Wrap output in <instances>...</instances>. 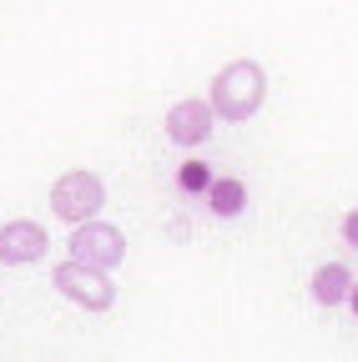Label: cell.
<instances>
[{"mask_svg":"<svg viewBox=\"0 0 358 362\" xmlns=\"http://www.w3.org/2000/svg\"><path fill=\"white\" fill-rule=\"evenodd\" d=\"M262 96H267V76H262V66L257 61H233V66H222L217 76H212V111L222 116V121H247L257 106H262Z\"/></svg>","mask_w":358,"mask_h":362,"instance_id":"6da1fadb","label":"cell"},{"mask_svg":"<svg viewBox=\"0 0 358 362\" xmlns=\"http://www.w3.org/2000/svg\"><path fill=\"white\" fill-rule=\"evenodd\" d=\"M348 307H353V312H358V282H353V292H348Z\"/></svg>","mask_w":358,"mask_h":362,"instance_id":"8fae6325","label":"cell"},{"mask_svg":"<svg viewBox=\"0 0 358 362\" xmlns=\"http://www.w3.org/2000/svg\"><path fill=\"white\" fill-rule=\"evenodd\" d=\"M207 206L217 211V216H237L242 206H247V187H242V181L237 176H212V187H207Z\"/></svg>","mask_w":358,"mask_h":362,"instance_id":"ba28073f","label":"cell"},{"mask_svg":"<svg viewBox=\"0 0 358 362\" xmlns=\"http://www.w3.org/2000/svg\"><path fill=\"white\" fill-rule=\"evenodd\" d=\"M343 242H348V247H358V211H348V216H343Z\"/></svg>","mask_w":358,"mask_h":362,"instance_id":"30bf717a","label":"cell"},{"mask_svg":"<svg viewBox=\"0 0 358 362\" xmlns=\"http://www.w3.org/2000/svg\"><path fill=\"white\" fill-rule=\"evenodd\" d=\"M51 282H56L61 297H71V302L86 307V312H106V307L116 302V287H111L106 272H101V267H86V262H76V257H71V267H56V272H51Z\"/></svg>","mask_w":358,"mask_h":362,"instance_id":"7a4b0ae2","label":"cell"},{"mask_svg":"<svg viewBox=\"0 0 358 362\" xmlns=\"http://www.w3.org/2000/svg\"><path fill=\"white\" fill-rule=\"evenodd\" d=\"M177 187H182V192H207V187H212V171H207L202 161H187L182 176H177Z\"/></svg>","mask_w":358,"mask_h":362,"instance_id":"9c48e42d","label":"cell"},{"mask_svg":"<svg viewBox=\"0 0 358 362\" xmlns=\"http://www.w3.org/2000/svg\"><path fill=\"white\" fill-rule=\"evenodd\" d=\"M212 101H182V106H172L167 111V136L177 146H202L207 141V131H212Z\"/></svg>","mask_w":358,"mask_h":362,"instance_id":"8992f818","label":"cell"},{"mask_svg":"<svg viewBox=\"0 0 358 362\" xmlns=\"http://www.w3.org/2000/svg\"><path fill=\"white\" fill-rule=\"evenodd\" d=\"M101 202H106V187H101V176H91V171H66L51 187V206H56L61 221H96Z\"/></svg>","mask_w":358,"mask_h":362,"instance_id":"3957f363","label":"cell"},{"mask_svg":"<svg viewBox=\"0 0 358 362\" xmlns=\"http://www.w3.org/2000/svg\"><path fill=\"white\" fill-rule=\"evenodd\" d=\"M46 257V226L35 221H6L0 226V262L6 267H26Z\"/></svg>","mask_w":358,"mask_h":362,"instance_id":"5b68a950","label":"cell"},{"mask_svg":"<svg viewBox=\"0 0 358 362\" xmlns=\"http://www.w3.org/2000/svg\"><path fill=\"white\" fill-rule=\"evenodd\" d=\"M348 292H353V277H348V267H343V262H328V267L313 272V302L338 307Z\"/></svg>","mask_w":358,"mask_h":362,"instance_id":"52a82bcc","label":"cell"},{"mask_svg":"<svg viewBox=\"0 0 358 362\" xmlns=\"http://www.w3.org/2000/svg\"><path fill=\"white\" fill-rule=\"evenodd\" d=\"M71 257L86 262V267H101L111 272L121 257H126V237L116 232V226H91V221H76V237H71Z\"/></svg>","mask_w":358,"mask_h":362,"instance_id":"277c9868","label":"cell"}]
</instances>
